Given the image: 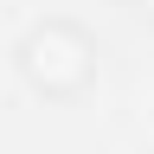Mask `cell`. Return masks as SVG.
Instances as JSON below:
<instances>
[{"label":"cell","mask_w":154,"mask_h":154,"mask_svg":"<svg viewBox=\"0 0 154 154\" xmlns=\"http://www.w3.org/2000/svg\"><path fill=\"white\" fill-rule=\"evenodd\" d=\"M148 13H154V0H148Z\"/></svg>","instance_id":"1"}]
</instances>
